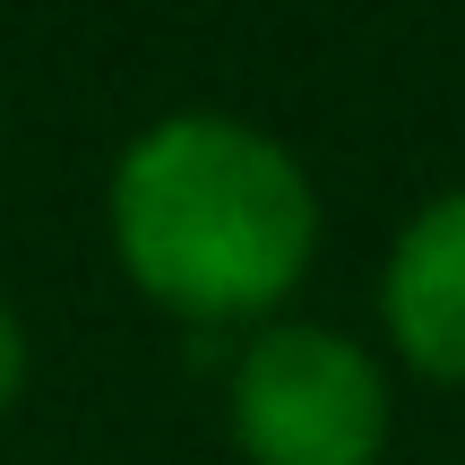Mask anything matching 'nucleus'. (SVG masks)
Segmentation results:
<instances>
[{"label":"nucleus","instance_id":"nucleus-2","mask_svg":"<svg viewBox=\"0 0 465 465\" xmlns=\"http://www.w3.org/2000/svg\"><path fill=\"white\" fill-rule=\"evenodd\" d=\"M224 431L242 465H380L397 431L388 353L328 319H267L224 371Z\"/></svg>","mask_w":465,"mask_h":465},{"label":"nucleus","instance_id":"nucleus-3","mask_svg":"<svg viewBox=\"0 0 465 465\" xmlns=\"http://www.w3.org/2000/svg\"><path fill=\"white\" fill-rule=\"evenodd\" d=\"M380 336L414 380L465 388V182L397 224L380 259Z\"/></svg>","mask_w":465,"mask_h":465},{"label":"nucleus","instance_id":"nucleus-1","mask_svg":"<svg viewBox=\"0 0 465 465\" xmlns=\"http://www.w3.org/2000/svg\"><path fill=\"white\" fill-rule=\"evenodd\" d=\"M311 164L250 113L182 104L130 130L104 173V242L147 311L182 328H267L319 267Z\"/></svg>","mask_w":465,"mask_h":465},{"label":"nucleus","instance_id":"nucleus-4","mask_svg":"<svg viewBox=\"0 0 465 465\" xmlns=\"http://www.w3.org/2000/svg\"><path fill=\"white\" fill-rule=\"evenodd\" d=\"M26 380H35V336H26V319H17V302L0 293V422L17 414Z\"/></svg>","mask_w":465,"mask_h":465}]
</instances>
